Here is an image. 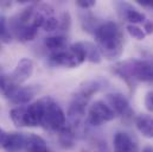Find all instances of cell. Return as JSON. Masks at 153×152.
I'll use <instances>...</instances> for the list:
<instances>
[{"mask_svg": "<svg viewBox=\"0 0 153 152\" xmlns=\"http://www.w3.org/2000/svg\"><path fill=\"white\" fill-rule=\"evenodd\" d=\"M33 68L35 67H33L32 60L24 57V58H22L17 63L16 68L13 69V72L11 74H8V76H10V78L12 80V82L16 86L20 87L24 82H26L32 76V74H33Z\"/></svg>", "mask_w": 153, "mask_h": 152, "instance_id": "cell-7", "label": "cell"}, {"mask_svg": "<svg viewBox=\"0 0 153 152\" xmlns=\"http://www.w3.org/2000/svg\"><path fill=\"white\" fill-rule=\"evenodd\" d=\"M25 137L26 136L19 132L7 133L4 149L6 150V152H22V150H24V145H25Z\"/></svg>", "mask_w": 153, "mask_h": 152, "instance_id": "cell-12", "label": "cell"}, {"mask_svg": "<svg viewBox=\"0 0 153 152\" xmlns=\"http://www.w3.org/2000/svg\"><path fill=\"white\" fill-rule=\"evenodd\" d=\"M58 28H59V20H58L55 16L49 17V18L44 22V24L42 25V29H43L44 31H46V32L55 31V30L58 29Z\"/></svg>", "mask_w": 153, "mask_h": 152, "instance_id": "cell-22", "label": "cell"}, {"mask_svg": "<svg viewBox=\"0 0 153 152\" xmlns=\"http://www.w3.org/2000/svg\"><path fill=\"white\" fill-rule=\"evenodd\" d=\"M0 39L5 42L11 40V34L7 29V19L2 13H0Z\"/></svg>", "mask_w": 153, "mask_h": 152, "instance_id": "cell-21", "label": "cell"}, {"mask_svg": "<svg viewBox=\"0 0 153 152\" xmlns=\"http://www.w3.org/2000/svg\"><path fill=\"white\" fill-rule=\"evenodd\" d=\"M115 116L114 111L108 106V104L102 100H97L89 107L88 122L91 126H101L105 122L112 121Z\"/></svg>", "mask_w": 153, "mask_h": 152, "instance_id": "cell-5", "label": "cell"}, {"mask_svg": "<svg viewBox=\"0 0 153 152\" xmlns=\"http://www.w3.org/2000/svg\"><path fill=\"white\" fill-rule=\"evenodd\" d=\"M144 104H145L146 110L153 113V90H150V92H147V93H146V95H145V100H144Z\"/></svg>", "mask_w": 153, "mask_h": 152, "instance_id": "cell-24", "label": "cell"}, {"mask_svg": "<svg viewBox=\"0 0 153 152\" xmlns=\"http://www.w3.org/2000/svg\"><path fill=\"white\" fill-rule=\"evenodd\" d=\"M113 72L126 82H153V61L131 58L119 62Z\"/></svg>", "mask_w": 153, "mask_h": 152, "instance_id": "cell-2", "label": "cell"}, {"mask_svg": "<svg viewBox=\"0 0 153 152\" xmlns=\"http://www.w3.org/2000/svg\"><path fill=\"white\" fill-rule=\"evenodd\" d=\"M25 152H49L46 142L38 134L30 133L25 137Z\"/></svg>", "mask_w": 153, "mask_h": 152, "instance_id": "cell-13", "label": "cell"}, {"mask_svg": "<svg viewBox=\"0 0 153 152\" xmlns=\"http://www.w3.org/2000/svg\"><path fill=\"white\" fill-rule=\"evenodd\" d=\"M135 126L143 137L152 139L153 138V116L149 114H140L135 119Z\"/></svg>", "mask_w": 153, "mask_h": 152, "instance_id": "cell-14", "label": "cell"}, {"mask_svg": "<svg viewBox=\"0 0 153 152\" xmlns=\"http://www.w3.org/2000/svg\"><path fill=\"white\" fill-rule=\"evenodd\" d=\"M85 61V51L82 42L74 43L63 50L51 52L49 56V63L55 67L76 68Z\"/></svg>", "mask_w": 153, "mask_h": 152, "instance_id": "cell-4", "label": "cell"}, {"mask_svg": "<svg viewBox=\"0 0 153 152\" xmlns=\"http://www.w3.org/2000/svg\"><path fill=\"white\" fill-rule=\"evenodd\" d=\"M44 44L49 50H51V52H56V51H59L67 48V37L62 35L50 36V37L45 38Z\"/></svg>", "mask_w": 153, "mask_h": 152, "instance_id": "cell-17", "label": "cell"}, {"mask_svg": "<svg viewBox=\"0 0 153 152\" xmlns=\"http://www.w3.org/2000/svg\"><path fill=\"white\" fill-rule=\"evenodd\" d=\"M143 152H153V148L152 146H146V148L143 150Z\"/></svg>", "mask_w": 153, "mask_h": 152, "instance_id": "cell-29", "label": "cell"}, {"mask_svg": "<svg viewBox=\"0 0 153 152\" xmlns=\"http://www.w3.org/2000/svg\"><path fill=\"white\" fill-rule=\"evenodd\" d=\"M71 24V19H70V14L68 12H64L62 14V20H59V29L63 31H68Z\"/></svg>", "mask_w": 153, "mask_h": 152, "instance_id": "cell-23", "label": "cell"}, {"mask_svg": "<svg viewBox=\"0 0 153 152\" xmlns=\"http://www.w3.org/2000/svg\"><path fill=\"white\" fill-rule=\"evenodd\" d=\"M126 30L128 32V35L131 37H133L137 40H144L146 37V34L144 32V30L141 28H139L138 25H132V24H128L126 26Z\"/></svg>", "mask_w": 153, "mask_h": 152, "instance_id": "cell-20", "label": "cell"}, {"mask_svg": "<svg viewBox=\"0 0 153 152\" xmlns=\"http://www.w3.org/2000/svg\"><path fill=\"white\" fill-rule=\"evenodd\" d=\"M114 152H138L137 142L126 132H117L113 138Z\"/></svg>", "mask_w": 153, "mask_h": 152, "instance_id": "cell-9", "label": "cell"}, {"mask_svg": "<svg viewBox=\"0 0 153 152\" xmlns=\"http://www.w3.org/2000/svg\"><path fill=\"white\" fill-rule=\"evenodd\" d=\"M85 51V61H89L91 63H100L101 62V54L97 49V46L89 42H82Z\"/></svg>", "mask_w": 153, "mask_h": 152, "instance_id": "cell-18", "label": "cell"}, {"mask_svg": "<svg viewBox=\"0 0 153 152\" xmlns=\"http://www.w3.org/2000/svg\"><path fill=\"white\" fill-rule=\"evenodd\" d=\"M143 26H144V32L146 34V35H152L153 34V22L152 20H149V19H146L145 20V23L143 24Z\"/></svg>", "mask_w": 153, "mask_h": 152, "instance_id": "cell-26", "label": "cell"}, {"mask_svg": "<svg viewBox=\"0 0 153 152\" xmlns=\"http://www.w3.org/2000/svg\"><path fill=\"white\" fill-rule=\"evenodd\" d=\"M106 100L108 106L114 111L115 115H120L122 118H131L133 110L131 108L128 99L121 93H109L106 95Z\"/></svg>", "mask_w": 153, "mask_h": 152, "instance_id": "cell-6", "label": "cell"}, {"mask_svg": "<svg viewBox=\"0 0 153 152\" xmlns=\"http://www.w3.org/2000/svg\"><path fill=\"white\" fill-rule=\"evenodd\" d=\"M137 4H139L143 7L153 10V0H137Z\"/></svg>", "mask_w": 153, "mask_h": 152, "instance_id": "cell-27", "label": "cell"}, {"mask_svg": "<svg viewBox=\"0 0 153 152\" xmlns=\"http://www.w3.org/2000/svg\"><path fill=\"white\" fill-rule=\"evenodd\" d=\"M125 18L127 19V22H129V24L132 25H137V24H144L146 20V16L141 12H139L135 8H132L128 6V8L123 12Z\"/></svg>", "mask_w": 153, "mask_h": 152, "instance_id": "cell-19", "label": "cell"}, {"mask_svg": "<svg viewBox=\"0 0 153 152\" xmlns=\"http://www.w3.org/2000/svg\"><path fill=\"white\" fill-rule=\"evenodd\" d=\"M76 5L82 10H89L96 5V1H94V0H78V1H76Z\"/></svg>", "mask_w": 153, "mask_h": 152, "instance_id": "cell-25", "label": "cell"}, {"mask_svg": "<svg viewBox=\"0 0 153 152\" xmlns=\"http://www.w3.org/2000/svg\"><path fill=\"white\" fill-rule=\"evenodd\" d=\"M6 137H7V133L0 127V149L4 148V144H5V140H6Z\"/></svg>", "mask_w": 153, "mask_h": 152, "instance_id": "cell-28", "label": "cell"}, {"mask_svg": "<svg viewBox=\"0 0 153 152\" xmlns=\"http://www.w3.org/2000/svg\"><path fill=\"white\" fill-rule=\"evenodd\" d=\"M0 75H1V74H0Z\"/></svg>", "mask_w": 153, "mask_h": 152, "instance_id": "cell-30", "label": "cell"}, {"mask_svg": "<svg viewBox=\"0 0 153 152\" xmlns=\"http://www.w3.org/2000/svg\"><path fill=\"white\" fill-rule=\"evenodd\" d=\"M100 88H101V83L99 81H87L79 86V88L77 89L75 94L89 101V99L94 94H96L100 90Z\"/></svg>", "mask_w": 153, "mask_h": 152, "instance_id": "cell-15", "label": "cell"}, {"mask_svg": "<svg viewBox=\"0 0 153 152\" xmlns=\"http://www.w3.org/2000/svg\"><path fill=\"white\" fill-rule=\"evenodd\" d=\"M36 93L37 90L32 86H27V87L20 86L10 98V101L16 106H26V104H29L33 99Z\"/></svg>", "mask_w": 153, "mask_h": 152, "instance_id": "cell-10", "label": "cell"}, {"mask_svg": "<svg viewBox=\"0 0 153 152\" xmlns=\"http://www.w3.org/2000/svg\"><path fill=\"white\" fill-rule=\"evenodd\" d=\"M87 105H88V100L75 94L73 98V101L70 102V106L68 108V115L74 121H79L85 114Z\"/></svg>", "mask_w": 153, "mask_h": 152, "instance_id": "cell-11", "label": "cell"}, {"mask_svg": "<svg viewBox=\"0 0 153 152\" xmlns=\"http://www.w3.org/2000/svg\"><path fill=\"white\" fill-rule=\"evenodd\" d=\"M40 101L43 104V116L40 126L44 130L58 133L67 125L65 113L51 96H44L40 99Z\"/></svg>", "mask_w": 153, "mask_h": 152, "instance_id": "cell-3", "label": "cell"}, {"mask_svg": "<svg viewBox=\"0 0 153 152\" xmlns=\"http://www.w3.org/2000/svg\"><path fill=\"white\" fill-rule=\"evenodd\" d=\"M43 116V104L39 99L38 101H35L27 106H25L23 122L24 127H37L40 126Z\"/></svg>", "mask_w": 153, "mask_h": 152, "instance_id": "cell-8", "label": "cell"}, {"mask_svg": "<svg viewBox=\"0 0 153 152\" xmlns=\"http://www.w3.org/2000/svg\"><path fill=\"white\" fill-rule=\"evenodd\" d=\"M94 36L101 56L109 61L120 58L123 52V35L116 23L108 20L99 24Z\"/></svg>", "mask_w": 153, "mask_h": 152, "instance_id": "cell-1", "label": "cell"}, {"mask_svg": "<svg viewBox=\"0 0 153 152\" xmlns=\"http://www.w3.org/2000/svg\"><path fill=\"white\" fill-rule=\"evenodd\" d=\"M58 142L62 148L64 149H71L75 143V132L71 126L65 125L59 132H58Z\"/></svg>", "mask_w": 153, "mask_h": 152, "instance_id": "cell-16", "label": "cell"}]
</instances>
